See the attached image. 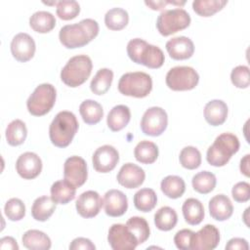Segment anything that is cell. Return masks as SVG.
<instances>
[{
    "label": "cell",
    "mask_w": 250,
    "mask_h": 250,
    "mask_svg": "<svg viewBox=\"0 0 250 250\" xmlns=\"http://www.w3.org/2000/svg\"><path fill=\"white\" fill-rule=\"evenodd\" d=\"M98 33V22L93 19H84L77 23L63 25L60 29L59 38L65 48L75 49L87 45Z\"/></svg>",
    "instance_id": "obj_1"
},
{
    "label": "cell",
    "mask_w": 250,
    "mask_h": 250,
    "mask_svg": "<svg viewBox=\"0 0 250 250\" xmlns=\"http://www.w3.org/2000/svg\"><path fill=\"white\" fill-rule=\"evenodd\" d=\"M76 116L67 110L60 111L49 127L51 143L58 147H66L71 143L78 130Z\"/></svg>",
    "instance_id": "obj_2"
},
{
    "label": "cell",
    "mask_w": 250,
    "mask_h": 250,
    "mask_svg": "<svg viewBox=\"0 0 250 250\" xmlns=\"http://www.w3.org/2000/svg\"><path fill=\"white\" fill-rule=\"evenodd\" d=\"M127 54L131 61L149 68H159L165 61L162 50L141 38L131 39L127 44Z\"/></svg>",
    "instance_id": "obj_3"
},
{
    "label": "cell",
    "mask_w": 250,
    "mask_h": 250,
    "mask_svg": "<svg viewBox=\"0 0 250 250\" xmlns=\"http://www.w3.org/2000/svg\"><path fill=\"white\" fill-rule=\"evenodd\" d=\"M240 144L238 138L231 133H223L219 135L212 146L207 149L206 159L208 163L215 167L225 166L231 156L239 149Z\"/></svg>",
    "instance_id": "obj_4"
},
{
    "label": "cell",
    "mask_w": 250,
    "mask_h": 250,
    "mask_svg": "<svg viewBox=\"0 0 250 250\" xmlns=\"http://www.w3.org/2000/svg\"><path fill=\"white\" fill-rule=\"evenodd\" d=\"M93 63L86 55H77L70 58L61 71L62 81L69 87L82 85L91 75Z\"/></svg>",
    "instance_id": "obj_5"
},
{
    "label": "cell",
    "mask_w": 250,
    "mask_h": 250,
    "mask_svg": "<svg viewBox=\"0 0 250 250\" xmlns=\"http://www.w3.org/2000/svg\"><path fill=\"white\" fill-rule=\"evenodd\" d=\"M152 89L150 75L143 71L127 72L118 81V91L124 95L134 98H145Z\"/></svg>",
    "instance_id": "obj_6"
},
{
    "label": "cell",
    "mask_w": 250,
    "mask_h": 250,
    "mask_svg": "<svg viewBox=\"0 0 250 250\" xmlns=\"http://www.w3.org/2000/svg\"><path fill=\"white\" fill-rule=\"evenodd\" d=\"M56 97L57 92L52 84H40L27 99L26 106L28 112L34 116L45 115L53 108Z\"/></svg>",
    "instance_id": "obj_7"
},
{
    "label": "cell",
    "mask_w": 250,
    "mask_h": 250,
    "mask_svg": "<svg viewBox=\"0 0 250 250\" xmlns=\"http://www.w3.org/2000/svg\"><path fill=\"white\" fill-rule=\"evenodd\" d=\"M189 24L190 16L182 8L162 11L156 20V28L163 36H169L183 30Z\"/></svg>",
    "instance_id": "obj_8"
},
{
    "label": "cell",
    "mask_w": 250,
    "mask_h": 250,
    "mask_svg": "<svg viewBox=\"0 0 250 250\" xmlns=\"http://www.w3.org/2000/svg\"><path fill=\"white\" fill-rule=\"evenodd\" d=\"M165 81L173 91H188L197 86L199 75L190 66H175L167 72Z\"/></svg>",
    "instance_id": "obj_9"
},
{
    "label": "cell",
    "mask_w": 250,
    "mask_h": 250,
    "mask_svg": "<svg viewBox=\"0 0 250 250\" xmlns=\"http://www.w3.org/2000/svg\"><path fill=\"white\" fill-rule=\"evenodd\" d=\"M168 124L166 111L159 106H152L146 109L141 120V129L145 135L160 136Z\"/></svg>",
    "instance_id": "obj_10"
},
{
    "label": "cell",
    "mask_w": 250,
    "mask_h": 250,
    "mask_svg": "<svg viewBox=\"0 0 250 250\" xmlns=\"http://www.w3.org/2000/svg\"><path fill=\"white\" fill-rule=\"evenodd\" d=\"M107 241L113 250H132L139 244L136 236L123 224H113L109 228Z\"/></svg>",
    "instance_id": "obj_11"
},
{
    "label": "cell",
    "mask_w": 250,
    "mask_h": 250,
    "mask_svg": "<svg viewBox=\"0 0 250 250\" xmlns=\"http://www.w3.org/2000/svg\"><path fill=\"white\" fill-rule=\"evenodd\" d=\"M63 177L76 188L83 186L88 177L86 161L77 155L68 157L63 164Z\"/></svg>",
    "instance_id": "obj_12"
},
{
    "label": "cell",
    "mask_w": 250,
    "mask_h": 250,
    "mask_svg": "<svg viewBox=\"0 0 250 250\" xmlns=\"http://www.w3.org/2000/svg\"><path fill=\"white\" fill-rule=\"evenodd\" d=\"M220 242L219 229L210 224L205 225L197 232H193L190 238L189 249L191 250H212Z\"/></svg>",
    "instance_id": "obj_13"
},
{
    "label": "cell",
    "mask_w": 250,
    "mask_h": 250,
    "mask_svg": "<svg viewBox=\"0 0 250 250\" xmlns=\"http://www.w3.org/2000/svg\"><path fill=\"white\" fill-rule=\"evenodd\" d=\"M119 161V153L115 147L104 145L98 147L92 156L94 169L99 173L112 171Z\"/></svg>",
    "instance_id": "obj_14"
},
{
    "label": "cell",
    "mask_w": 250,
    "mask_h": 250,
    "mask_svg": "<svg viewBox=\"0 0 250 250\" xmlns=\"http://www.w3.org/2000/svg\"><path fill=\"white\" fill-rule=\"evenodd\" d=\"M35 42L33 38L24 32L18 33L11 42V53L13 57L21 62H25L31 60L35 53Z\"/></svg>",
    "instance_id": "obj_15"
},
{
    "label": "cell",
    "mask_w": 250,
    "mask_h": 250,
    "mask_svg": "<svg viewBox=\"0 0 250 250\" xmlns=\"http://www.w3.org/2000/svg\"><path fill=\"white\" fill-rule=\"evenodd\" d=\"M75 207L81 217L90 219L100 213L103 207V199L97 191L87 190L78 196Z\"/></svg>",
    "instance_id": "obj_16"
},
{
    "label": "cell",
    "mask_w": 250,
    "mask_h": 250,
    "mask_svg": "<svg viewBox=\"0 0 250 250\" xmlns=\"http://www.w3.org/2000/svg\"><path fill=\"white\" fill-rule=\"evenodd\" d=\"M16 170L21 178L25 180H32L41 173V158L34 152L26 151L21 154L17 159Z\"/></svg>",
    "instance_id": "obj_17"
},
{
    "label": "cell",
    "mask_w": 250,
    "mask_h": 250,
    "mask_svg": "<svg viewBox=\"0 0 250 250\" xmlns=\"http://www.w3.org/2000/svg\"><path fill=\"white\" fill-rule=\"evenodd\" d=\"M104 212L110 217H120L128 208L127 196L118 189H109L104 193L103 199Z\"/></svg>",
    "instance_id": "obj_18"
},
{
    "label": "cell",
    "mask_w": 250,
    "mask_h": 250,
    "mask_svg": "<svg viewBox=\"0 0 250 250\" xmlns=\"http://www.w3.org/2000/svg\"><path fill=\"white\" fill-rule=\"evenodd\" d=\"M117 182L126 188H136L140 187L145 179L146 173L144 169L134 163H125L117 174Z\"/></svg>",
    "instance_id": "obj_19"
},
{
    "label": "cell",
    "mask_w": 250,
    "mask_h": 250,
    "mask_svg": "<svg viewBox=\"0 0 250 250\" xmlns=\"http://www.w3.org/2000/svg\"><path fill=\"white\" fill-rule=\"evenodd\" d=\"M165 47L169 56L177 61L189 59L194 52L193 42L186 36H178L168 40Z\"/></svg>",
    "instance_id": "obj_20"
},
{
    "label": "cell",
    "mask_w": 250,
    "mask_h": 250,
    "mask_svg": "<svg viewBox=\"0 0 250 250\" xmlns=\"http://www.w3.org/2000/svg\"><path fill=\"white\" fill-rule=\"evenodd\" d=\"M209 213L216 221H226L229 219L233 212V206L230 199L225 194L213 196L208 204Z\"/></svg>",
    "instance_id": "obj_21"
},
{
    "label": "cell",
    "mask_w": 250,
    "mask_h": 250,
    "mask_svg": "<svg viewBox=\"0 0 250 250\" xmlns=\"http://www.w3.org/2000/svg\"><path fill=\"white\" fill-rule=\"evenodd\" d=\"M228 117V105L222 100H212L204 107V118L212 126L222 125Z\"/></svg>",
    "instance_id": "obj_22"
},
{
    "label": "cell",
    "mask_w": 250,
    "mask_h": 250,
    "mask_svg": "<svg viewBox=\"0 0 250 250\" xmlns=\"http://www.w3.org/2000/svg\"><path fill=\"white\" fill-rule=\"evenodd\" d=\"M131 119L130 108L125 104H118L113 106L107 114L106 123L108 128L117 132L125 128Z\"/></svg>",
    "instance_id": "obj_23"
},
{
    "label": "cell",
    "mask_w": 250,
    "mask_h": 250,
    "mask_svg": "<svg viewBox=\"0 0 250 250\" xmlns=\"http://www.w3.org/2000/svg\"><path fill=\"white\" fill-rule=\"evenodd\" d=\"M51 197L57 204H66L73 200L76 194V188L67 181L60 180L51 187Z\"/></svg>",
    "instance_id": "obj_24"
},
{
    "label": "cell",
    "mask_w": 250,
    "mask_h": 250,
    "mask_svg": "<svg viewBox=\"0 0 250 250\" xmlns=\"http://www.w3.org/2000/svg\"><path fill=\"white\" fill-rule=\"evenodd\" d=\"M22 244L30 250H48L51 248V239L43 231L29 229L22 235Z\"/></svg>",
    "instance_id": "obj_25"
},
{
    "label": "cell",
    "mask_w": 250,
    "mask_h": 250,
    "mask_svg": "<svg viewBox=\"0 0 250 250\" xmlns=\"http://www.w3.org/2000/svg\"><path fill=\"white\" fill-rule=\"evenodd\" d=\"M57 203L47 195L36 198L31 207V215L33 219L39 222L47 221L56 210Z\"/></svg>",
    "instance_id": "obj_26"
},
{
    "label": "cell",
    "mask_w": 250,
    "mask_h": 250,
    "mask_svg": "<svg viewBox=\"0 0 250 250\" xmlns=\"http://www.w3.org/2000/svg\"><path fill=\"white\" fill-rule=\"evenodd\" d=\"M185 221L191 225H199L204 218L203 204L196 198H188L183 203L182 207Z\"/></svg>",
    "instance_id": "obj_27"
},
{
    "label": "cell",
    "mask_w": 250,
    "mask_h": 250,
    "mask_svg": "<svg viewBox=\"0 0 250 250\" xmlns=\"http://www.w3.org/2000/svg\"><path fill=\"white\" fill-rule=\"evenodd\" d=\"M79 112L83 121L88 125L99 123L104 116L103 106L94 100H85L79 105Z\"/></svg>",
    "instance_id": "obj_28"
},
{
    "label": "cell",
    "mask_w": 250,
    "mask_h": 250,
    "mask_svg": "<svg viewBox=\"0 0 250 250\" xmlns=\"http://www.w3.org/2000/svg\"><path fill=\"white\" fill-rule=\"evenodd\" d=\"M30 27L39 33L50 32L56 25V19L47 11L35 12L29 19Z\"/></svg>",
    "instance_id": "obj_29"
},
{
    "label": "cell",
    "mask_w": 250,
    "mask_h": 250,
    "mask_svg": "<svg viewBox=\"0 0 250 250\" xmlns=\"http://www.w3.org/2000/svg\"><path fill=\"white\" fill-rule=\"evenodd\" d=\"M160 188L164 195L169 198L176 199L184 194L186 190V184L181 177L169 175L161 181Z\"/></svg>",
    "instance_id": "obj_30"
},
{
    "label": "cell",
    "mask_w": 250,
    "mask_h": 250,
    "mask_svg": "<svg viewBox=\"0 0 250 250\" xmlns=\"http://www.w3.org/2000/svg\"><path fill=\"white\" fill-rule=\"evenodd\" d=\"M113 72L109 68H101L97 71L90 83V89L95 95L105 94L112 83Z\"/></svg>",
    "instance_id": "obj_31"
},
{
    "label": "cell",
    "mask_w": 250,
    "mask_h": 250,
    "mask_svg": "<svg viewBox=\"0 0 250 250\" xmlns=\"http://www.w3.org/2000/svg\"><path fill=\"white\" fill-rule=\"evenodd\" d=\"M178 222V215L176 211L169 207L163 206L154 214V224L160 230L168 231L175 228Z\"/></svg>",
    "instance_id": "obj_32"
},
{
    "label": "cell",
    "mask_w": 250,
    "mask_h": 250,
    "mask_svg": "<svg viewBox=\"0 0 250 250\" xmlns=\"http://www.w3.org/2000/svg\"><path fill=\"white\" fill-rule=\"evenodd\" d=\"M27 136V129L23 121L15 119L6 128V140L10 146H17L21 145Z\"/></svg>",
    "instance_id": "obj_33"
},
{
    "label": "cell",
    "mask_w": 250,
    "mask_h": 250,
    "mask_svg": "<svg viewBox=\"0 0 250 250\" xmlns=\"http://www.w3.org/2000/svg\"><path fill=\"white\" fill-rule=\"evenodd\" d=\"M135 158L143 164H151L158 157L157 146L149 141H141L134 149Z\"/></svg>",
    "instance_id": "obj_34"
},
{
    "label": "cell",
    "mask_w": 250,
    "mask_h": 250,
    "mask_svg": "<svg viewBox=\"0 0 250 250\" xmlns=\"http://www.w3.org/2000/svg\"><path fill=\"white\" fill-rule=\"evenodd\" d=\"M129 21V15L122 8H112L104 15V23L110 30H121Z\"/></svg>",
    "instance_id": "obj_35"
},
{
    "label": "cell",
    "mask_w": 250,
    "mask_h": 250,
    "mask_svg": "<svg viewBox=\"0 0 250 250\" xmlns=\"http://www.w3.org/2000/svg\"><path fill=\"white\" fill-rule=\"evenodd\" d=\"M157 202V196L153 189L151 188H141L134 195V205L142 212L151 211Z\"/></svg>",
    "instance_id": "obj_36"
},
{
    "label": "cell",
    "mask_w": 250,
    "mask_h": 250,
    "mask_svg": "<svg viewBox=\"0 0 250 250\" xmlns=\"http://www.w3.org/2000/svg\"><path fill=\"white\" fill-rule=\"evenodd\" d=\"M216 183L215 175L209 171H201L195 174L191 180L193 189L202 194L211 192L215 188Z\"/></svg>",
    "instance_id": "obj_37"
},
{
    "label": "cell",
    "mask_w": 250,
    "mask_h": 250,
    "mask_svg": "<svg viewBox=\"0 0 250 250\" xmlns=\"http://www.w3.org/2000/svg\"><path fill=\"white\" fill-rule=\"evenodd\" d=\"M227 3V0H194L192 2V9L201 17H211L221 11Z\"/></svg>",
    "instance_id": "obj_38"
},
{
    "label": "cell",
    "mask_w": 250,
    "mask_h": 250,
    "mask_svg": "<svg viewBox=\"0 0 250 250\" xmlns=\"http://www.w3.org/2000/svg\"><path fill=\"white\" fill-rule=\"evenodd\" d=\"M127 228L130 229V231L136 236L138 243L142 244L147 240L149 237L150 229L149 226L146 222V220L143 217H131L127 223H126Z\"/></svg>",
    "instance_id": "obj_39"
},
{
    "label": "cell",
    "mask_w": 250,
    "mask_h": 250,
    "mask_svg": "<svg viewBox=\"0 0 250 250\" xmlns=\"http://www.w3.org/2000/svg\"><path fill=\"white\" fill-rule=\"evenodd\" d=\"M179 159L184 168L193 170L198 168L201 164V153L196 147L188 146L181 150Z\"/></svg>",
    "instance_id": "obj_40"
},
{
    "label": "cell",
    "mask_w": 250,
    "mask_h": 250,
    "mask_svg": "<svg viewBox=\"0 0 250 250\" xmlns=\"http://www.w3.org/2000/svg\"><path fill=\"white\" fill-rule=\"evenodd\" d=\"M56 13L60 19L69 21L78 16L80 13V5L75 0L58 1Z\"/></svg>",
    "instance_id": "obj_41"
},
{
    "label": "cell",
    "mask_w": 250,
    "mask_h": 250,
    "mask_svg": "<svg viewBox=\"0 0 250 250\" xmlns=\"http://www.w3.org/2000/svg\"><path fill=\"white\" fill-rule=\"evenodd\" d=\"M4 212L9 220L20 221L25 215L24 203L19 198H11L6 202Z\"/></svg>",
    "instance_id": "obj_42"
},
{
    "label": "cell",
    "mask_w": 250,
    "mask_h": 250,
    "mask_svg": "<svg viewBox=\"0 0 250 250\" xmlns=\"http://www.w3.org/2000/svg\"><path fill=\"white\" fill-rule=\"evenodd\" d=\"M230 80L236 88L245 89L250 84L249 67L246 65L235 66L230 73Z\"/></svg>",
    "instance_id": "obj_43"
},
{
    "label": "cell",
    "mask_w": 250,
    "mask_h": 250,
    "mask_svg": "<svg viewBox=\"0 0 250 250\" xmlns=\"http://www.w3.org/2000/svg\"><path fill=\"white\" fill-rule=\"evenodd\" d=\"M231 195L236 202H246L250 199V185L247 182L235 184L231 189Z\"/></svg>",
    "instance_id": "obj_44"
},
{
    "label": "cell",
    "mask_w": 250,
    "mask_h": 250,
    "mask_svg": "<svg viewBox=\"0 0 250 250\" xmlns=\"http://www.w3.org/2000/svg\"><path fill=\"white\" fill-rule=\"evenodd\" d=\"M193 231L188 229H184L179 230L174 236V242L177 248L182 250H188L190 245V238Z\"/></svg>",
    "instance_id": "obj_45"
},
{
    "label": "cell",
    "mask_w": 250,
    "mask_h": 250,
    "mask_svg": "<svg viewBox=\"0 0 250 250\" xmlns=\"http://www.w3.org/2000/svg\"><path fill=\"white\" fill-rule=\"evenodd\" d=\"M70 250H95L96 246L93 242L85 237H77L72 240L69 245Z\"/></svg>",
    "instance_id": "obj_46"
},
{
    "label": "cell",
    "mask_w": 250,
    "mask_h": 250,
    "mask_svg": "<svg viewBox=\"0 0 250 250\" xmlns=\"http://www.w3.org/2000/svg\"><path fill=\"white\" fill-rule=\"evenodd\" d=\"M249 245L246 239L240 237H234L229 240L226 245V249L228 250H248Z\"/></svg>",
    "instance_id": "obj_47"
},
{
    "label": "cell",
    "mask_w": 250,
    "mask_h": 250,
    "mask_svg": "<svg viewBox=\"0 0 250 250\" xmlns=\"http://www.w3.org/2000/svg\"><path fill=\"white\" fill-rule=\"evenodd\" d=\"M145 4L148 6L152 10H162L166 5L172 4V5H179L183 6L186 4V1L183 2H176V1H145Z\"/></svg>",
    "instance_id": "obj_48"
},
{
    "label": "cell",
    "mask_w": 250,
    "mask_h": 250,
    "mask_svg": "<svg viewBox=\"0 0 250 250\" xmlns=\"http://www.w3.org/2000/svg\"><path fill=\"white\" fill-rule=\"evenodd\" d=\"M0 248L9 250H18L19 245L17 241L11 236H5L0 239Z\"/></svg>",
    "instance_id": "obj_49"
},
{
    "label": "cell",
    "mask_w": 250,
    "mask_h": 250,
    "mask_svg": "<svg viewBox=\"0 0 250 250\" xmlns=\"http://www.w3.org/2000/svg\"><path fill=\"white\" fill-rule=\"evenodd\" d=\"M249 154H246L241 160H240V172L244 174L246 177H249Z\"/></svg>",
    "instance_id": "obj_50"
}]
</instances>
